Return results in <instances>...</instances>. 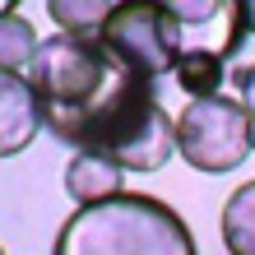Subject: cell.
Masks as SVG:
<instances>
[{"mask_svg":"<svg viewBox=\"0 0 255 255\" xmlns=\"http://www.w3.org/2000/svg\"><path fill=\"white\" fill-rule=\"evenodd\" d=\"M28 84L51 130L74 153H102L121 172H158L176 153V116L158 102V84L139 79L98 37L51 33L28 61Z\"/></svg>","mask_w":255,"mask_h":255,"instance_id":"1","label":"cell"},{"mask_svg":"<svg viewBox=\"0 0 255 255\" xmlns=\"http://www.w3.org/2000/svg\"><path fill=\"white\" fill-rule=\"evenodd\" d=\"M51 255H195V237L172 204L121 190L74 209L56 232Z\"/></svg>","mask_w":255,"mask_h":255,"instance_id":"2","label":"cell"},{"mask_svg":"<svg viewBox=\"0 0 255 255\" xmlns=\"http://www.w3.org/2000/svg\"><path fill=\"white\" fill-rule=\"evenodd\" d=\"M176 153L195 172L223 176L255 153V121L232 93L190 98L176 112Z\"/></svg>","mask_w":255,"mask_h":255,"instance_id":"3","label":"cell"},{"mask_svg":"<svg viewBox=\"0 0 255 255\" xmlns=\"http://www.w3.org/2000/svg\"><path fill=\"white\" fill-rule=\"evenodd\" d=\"M98 42L148 84L167 79L176 65V33L162 0H116L98 28Z\"/></svg>","mask_w":255,"mask_h":255,"instance_id":"4","label":"cell"},{"mask_svg":"<svg viewBox=\"0 0 255 255\" xmlns=\"http://www.w3.org/2000/svg\"><path fill=\"white\" fill-rule=\"evenodd\" d=\"M162 9L172 14L176 56H214V61H228L251 37L242 0H162Z\"/></svg>","mask_w":255,"mask_h":255,"instance_id":"5","label":"cell"},{"mask_svg":"<svg viewBox=\"0 0 255 255\" xmlns=\"http://www.w3.org/2000/svg\"><path fill=\"white\" fill-rule=\"evenodd\" d=\"M37 134H42V107L28 74L0 70V158L23 153Z\"/></svg>","mask_w":255,"mask_h":255,"instance_id":"6","label":"cell"},{"mask_svg":"<svg viewBox=\"0 0 255 255\" xmlns=\"http://www.w3.org/2000/svg\"><path fill=\"white\" fill-rule=\"evenodd\" d=\"M126 190V172L107 162L102 153H74L70 167H65V195L74 204H98V200H112V195Z\"/></svg>","mask_w":255,"mask_h":255,"instance_id":"7","label":"cell"},{"mask_svg":"<svg viewBox=\"0 0 255 255\" xmlns=\"http://www.w3.org/2000/svg\"><path fill=\"white\" fill-rule=\"evenodd\" d=\"M223 246L228 255H255V181H242L223 204Z\"/></svg>","mask_w":255,"mask_h":255,"instance_id":"8","label":"cell"},{"mask_svg":"<svg viewBox=\"0 0 255 255\" xmlns=\"http://www.w3.org/2000/svg\"><path fill=\"white\" fill-rule=\"evenodd\" d=\"M112 5H116V0H47V14H51L56 33L98 37V28L112 14Z\"/></svg>","mask_w":255,"mask_h":255,"instance_id":"9","label":"cell"},{"mask_svg":"<svg viewBox=\"0 0 255 255\" xmlns=\"http://www.w3.org/2000/svg\"><path fill=\"white\" fill-rule=\"evenodd\" d=\"M172 79H176L181 93L209 98V93H218V88H223V79H228V61H214V56H176Z\"/></svg>","mask_w":255,"mask_h":255,"instance_id":"10","label":"cell"},{"mask_svg":"<svg viewBox=\"0 0 255 255\" xmlns=\"http://www.w3.org/2000/svg\"><path fill=\"white\" fill-rule=\"evenodd\" d=\"M37 51V33L23 14H5L0 19V70L9 74H28V61Z\"/></svg>","mask_w":255,"mask_h":255,"instance_id":"11","label":"cell"},{"mask_svg":"<svg viewBox=\"0 0 255 255\" xmlns=\"http://www.w3.org/2000/svg\"><path fill=\"white\" fill-rule=\"evenodd\" d=\"M228 84H232V98L246 107V116L255 121V61L251 65H237L232 74H228Z\"/></svg>","mask_w":255,"mask_h":255,"instance_id":"12","label":"cell"},{"mask_svg":"<svg viewBox=\"0 0 255 255\" xmlns=\"http://www.w3.org/2000/svg\"><path fill=\"white\" fill-rule=\"evenodd\" d=\"M242 14H246V33L255 37V0H242Z\"/></svg>","mask_w":255,"mask_h":255,"instance_id":"13","label":"cell"},{"mask_svg":"<svg viewBox=\"0 0 255 255\" xmlns=\"http://www.w3.org/2000/svg\"><path fill=\"white\" fill-rule=\"evenodd\" d=\"M19 5L23 0H0V19H5V14H19Z\"/></svg>","mask_w":255,"mask_h":255,"instance_id":"14","label":"cell"},{"mask_svg":"<svg viewBox=\"0 0 255 255\" xmlns=\"http://www.w3.org/2000/svg\"><path fill=\"white\" fill-rule=\"evenodd\" d=\"M0 255H5V246H0Z\"/></svg>","mask_w":255,"mask_h":255,"instance_id":"15","label":"cell"}]
</instances>
